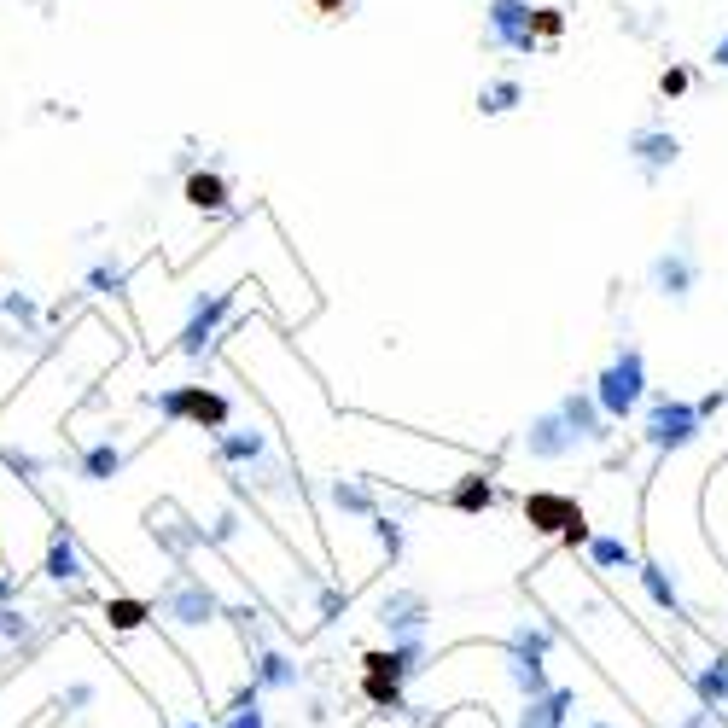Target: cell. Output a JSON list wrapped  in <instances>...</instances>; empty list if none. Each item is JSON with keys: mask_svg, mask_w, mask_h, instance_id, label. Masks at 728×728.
<instances>
[{"mask_svg": "<svg viewBox=\"0 0 728 728\" xmlns=\"http://www.w3.org/2000/svg\"><path fill=\"white\" fill-rule=\"evenodd\" d=\"M589 397H595V408L606 414V426H612V420H629V414L641 408V397H647V356H641L635 344H624V350L612 356V367L595 379Z\"/></svg>", "mask_w": 728, "mask_h": 728, "instance_id": "cell-1", "label": "cell"}, {"mask_svg": "<svg viewBox=\"0 0 728 728\" xmlns=\"http://www.w3.org/2000/svg\"><path fill=\"white\" fill-rule=\"evenodd\" d=\"M152 408L175 420V426H199V431H228L233 420V402L222 391H210V385H175V391H158Z\"/></svg>", "mask_w": 728, "mask_h": 728, "instance_id": "cell-2", "label": "cell"}, {"mask_svg": "<svg viewBox=\"0 0 728 728\" xmlns=\"http://www.w3.org/2000/svg\"><path fill=\"white\" fill-rule=\"evenodd\" d=\"M699 426H705V408H699V402L659 397L653 402V414H647V426H641V437H647V449L670 455V449H688V443L699 437Z\"/></svg>", "mask_w": 728, "mask_h": 728, "instance_id": "cell-3", "label": "cell"}, {"mask_svg": "<svg viewBox=\"0 0 728 728\" xmlns=\"http://www.w3.org/2000/svg\"><path fill=\"white\" fill-rule=\"evenodd\" d=\"M525 519L536 530H560L565 548H583L589 542V519H583V507L571 496H554V490H536V496L525 501Z\"/></svg>", "mask_w": 728, "mask_h": 728, "instance_id": "cell-4", "label": "cell"}, {"mask_svg": "<svg viewBox=\"0 0 728 728\" xmlns=\"http://www.w3.org/2000/svg\"><path fill=\"white\" fill-rule=\"evenodd\" d=\"M152 612H164L169 624H181V629H204L210 618H216V595L204 589L199 577H175L164 595H158Z\"/></svg>", "mask_w": 728, "mask_h": 728, "instance_id": "cell-5", "label": "cell"}, {"mask_svg": "<svg viewBox=\"0 0 728 728\" xmlns=\"http://www.w3.org/2000/svg\"><path fill=\"white\" fill-rule=\"evenodd\" d=\"M490 41L507 53H536L530 35V0H490Z\"/></svg>", "mask_w": 728, "mask_h": 728, "instance_id": "cell-6", "label": "cell"}, {"mask_svg": "<svg viewBox=\"0 0 728 728\" xmlns=\"http://www.w3.org/2000/svg\"><path fill=\"white\" fill-rule=\"evenodd\" d=\"M571 449H583V443L571 437V426L560 420V408L536 414V420L525 426V455L530 461H560V455H571Z\"/></svg>", "mask_w": 728, "mask_h": 728, "instance_id": "cell-7", "label": "cell"}, {"mask_svg": "<svg viewBox=\"0 0 728 728\" xmlns=\"http://www.w3.org/2000/svg\"><path fill=\"white\" fill-rule=\"evenodd\" d=\"M699 286V263L688 257V251H664V257H653V292L670 303H688Z\"/></svg>", "mask_w": 728, "mask_h": 728, "instance_id": "cell-8", "label": "cell"}, {"mask_svg": "<svg viewBox=\"0 0 728 728\" xmlns=\"http://www.w3.org/2000/svg\"><path fill=\"white\" fill-rule=\"evenodd\" d=\"M228 309H233V292H216L210 303H199V309H193V321L181 327V344H175V350L199 362L204 350L216 344V327H222V315H228Z\"/></svg>", "mask_w": 728, "mask_h": 728, "instance_id": "cell-9", "label": "cell"}, {"mask_svg": "<svg viewBox=\"0 0 728 728\" xmlns=\"http://www.w3.org/2000/svg\"><path fill=\"white\" fill-rule=\"evenodd\" d=\"M431 618V606L420 589H397V595H385L379 600V624L391 629V641H402V635H420Z\"/></svg>", "mask_w": 728, "mask_h": 728, "instance_id": "cell-10", "label": "cell"}, {"mask_svg": "<svg viewBox=\"0 0 728 728\" xmlns=\"http://www.w3.org/2000/svg\"><path fill=\"white\" fill-rule=\"evenodd\" d=\"M629 158L647 169V175H659V169H670L676 158H682V140L670 129H635L629 134Z\"/></svg>", "mask_w": 728, "mask_h": 728, "instance_id": "cell-11", "label": "cell"}, {"mask_svg": "<svg viewBox=\"0 0 728 728\" xmlns=\"http://www.w3.org/2000/svg\"><path fill=\"white\" fill-rule=\"evenodd\" d=\"M181 199L193 204L199 216H228V204H233V187L216 175V169H193L187 181H181Z\"/></svg>", "mask_w": 728, "mask_h": 728, "instance_id": "cell-12", "label": "cell"}, {"mask_svg": "<svg viewBox=\"0 0 728 728\" xmlns=\"http://www.w3.org/2000/svg\"><path fill=\"white\" fill-rule=\"evenodd\" d=\"M560 420L571 426V437L577 443H606L612 431H606V414L595 408V397L589 391H571V397H560Z\"/></svg>", "mask_w": 728, "mask_h": 728, "instance_id": "cell-13", "label": "cell"}, {"mask_svg": "<svg viewBox=\"0 0 728 728\" xmlns=\"http://www.w3.org/2000/svg\"><path fill=\"white\" fill-rule=\"evenodd\" d=\"M298 664L286 659V653H274V647H263L257 653V664H251V688L257 694H286V688H298Z\"/></svg>", "mask_w": 728, "mask_h": 728, "instance_id": "cell-14", "label": "cell"}, {"mask_svg": "<svg viewBox=\"0 0 728 728\" xmlns=\"http://www.w3.org/2000/svg\"><path fill=\"white\" fill-rule=\"evenodd\" d=\"M577 705L571 688H548L542 699H525V711H519V728H565V711Z\"/></svg>", "mask_w": 728, "mask_h": 728, "instance_id": "cell-15", "label": "cell"}, {"mask_svg": "<svg viewBox=\"0 0 728 728\" xmlns=\"http://www.w3.org/2000/svg\"><path fill=\"white\" fill-rule=\"evenodd\" d=\"M216 455H222V461H233V466H257V461H268V431H222Z\"/></svg>", "mask_w": 728, "mask_h": 728, "instance_id": "cell-16", "label": "cell"}, {"mask_svg": "<svg viewBox=\"0 0 728 728\" xmlns=\"http://www.w3.org/2000/svg\"><path fill=\"white\" fill-rule=\"evenodd\" d=\"M123 472V449L117 443H94V449H82V461H76V478L82 484H111Z\"/></svg>", "mask_w": 728, "mask_h": 728, "instance_id": "cell-17", "label": "cell"}, {"mask_svg": "<svg viewBox=\"0 0 728 728\" xmlns=\"http://www.w3.org/2000/svg\"><path fill=\"white\" fill-rule=\"evenodd\" d=\"M82 577V554H76V536L59 530L53 542H47V583H76Z\"/></svg>", "mask_w": 728, "mask_h": 728, "instance_id": "cell-18", "label": "cell"}, {"mask_svg": "<svg viewBox=\"0 0 728 728\" xmlns=\"http://www.w3.org/2000/svg\"><path fill=\"white\" fill-rule=\"evenodd\" d=\"M694 694H699L705 711H723V705H728V659L699 664V670H694Z\"/></svg>", "mask_w": 728, "mask_h": 728, "instance_id": "cell-19", "label": "cell"}, {"mask_svg": "<svg viewBox=\"0 0 728 728\" xmlns=\"http://www.w3.org/2000/svg\"><path fill=\"white\" fill-rule=\"evenodd\" d=\"M327 501L338 507V513H356V519H373L379 507H373V490L367 484H356V478H332L327 484Z\"/></svg>", "mask_w": 728, "mask_h": 728, "instance_id": "cell-20", "label": "cell"}, {"mask_svg": "<svg viewBox=\"0 0 728 728\" xmlns=\"http://www.w3.org/2000/svg\"><path fill=\"white\" fill-rule=\"evenodd\" d=\"M583 548H589V560L600 565V571H635V548H629L624 536H589V542H583Z\"/></svg>", "mask_w": 728, "mask_h": 728, "instance_id": "cell-21", "label": "cell"}, {"mask_svg": "<svg viewBox=\"0 0 728 728\" xmlns=\"http://www.w3.org/2000/svg\"><path fill=\"white\" fill-rule=\"evenodd\" d=\"M362 699L379 705V711H408L402 705V676H391V670H362Z\"/></svg>", "mask_w": 728, "mask_h": 728, "instance_id": "cell-22", "label": "cell"}, {"mask_svg": "<svg viewBox=\"0 0 728 728\" xmlns=\"http://www.w3.org/2000/svg\"><path fill=\"white\" fill-rule=\"evenodd\" d=\"M635 577L647 583V595L659 600V606H664V612H670V618L682 612V595H676V577H670V571H664L659 560H641V565H635Z\"/></svg>", "mask_w": 728, "mask_h": 728, "instance_id": "cell-23", "label": "cell"}, {"mask_svg": "<svg viewBox=\"0 0 728 728\" xmlns=\"http://www.w3.org/2000/svg\"><path fill=\"white\" fill-rule=\"evenodd\" d=\"M222 728H268V711H263V694L245 682L239 694H233V705H228V717H222Z\"/></svg>", "mask_w": 728, "mask_h": 728, "instance_id": "cell-24", "label": "cell"}, {"mask_svg": "<svg viewBox=\"0 0 728 728\" xmlns=\"http://www.w3.org/2000/svg\"><path fill=\"white\" fill-rule=\"evenodd\" d=\"M507 676H513V688L525 699H542L554 682H548V670H542V659H507Z\"/></svg>", "mask_w": 728, "mask_h": 728, "instance_id": "cell-25", "label": "cell"}, {"mask_svg": "<svg viewBox=\"0 0 728 728\" xmlns=\"http://www.w3.org/2000/svg\"><path fill=\"white\" fill-rule=\"evenodd\" d=\"M490 501H496V484L472 472V478H461V484H455V496H449V507H461V513H484Z\"/></svg>", "mask_w": 728, "mask_h": 728, "instance_id": "cell-26", "label": "cell"}, {"mask_svg": "<svg viewBox=\"0 0 728 728\" xmlns=\"http://www.w3.org/2000/svg\"><path fill=\"white\" fill-rule=\"evenodd\" d=\"M146 618H152V600H129V595L105 600V624L111 629H140Z\"/></svg>", "mask_w": 728, "mask_h": 728, "instance_id": "cell-27", "label": "cell"}, {"mask_svg": "<svg viewBox=\"0 0 728 728\" xmlns=\"http://www.w3.org/2000/svg\"><path fill=\"white\" fill-rule=\"evenodd\" d=\"M507 647H513V659H548V647H554V635H548V629H542V624H519V629H513V641H507Z\"/></svg>", "mask_w": 728, "mask_h": 728, "instance_id": "cell-28", "label": "cell"}, {"mask_svg": "<svg viewBox=\"0 0 728 728\" xmlns=\"http://www.w3.org/2000/svg\"><path fill=\"white\" fill-rule=\"evenodd\" d=\"M519 100H525V88L507 76V82H490V88L478 94V111H484V117H501V111H513Z\"/></svg>", "mask_w": 728, "mask_h": 728, "instance_id": "cell-29", "label": "cell"}, {"mask_svg": "<svg viewBox=\"0 0 728 728\" xmlns=\"http://www.w3.org/2000/svg\"><path fill=\"white\" fill-rule=\"evenodd\" d=\"M560 30H565L560 6H530V35H536V41H554Z\"/></svg>", "mask_w": 728, "mask_h": 728, "instance_id": "cell-30", "label": "cell"}, {"mask_svg": "<svg viewBox=\"0 0 728 728\" xmlns=\"http://www.w3.org/2000/svg\"><path fill=\"white\" fill-rule=\"evenodd\" d=\"M88 286L111 298V292H123V286H129V274H123L117 263H94V268H88Z\"/></svg>", "mask_w": 728, "mask_h": 728, "instance_id": "cell-31", "label": "cell"}, {"mask_svg": "<svg viewBox=\"0 0 728 728\" xmlns=\"http://www.w3.org/2000/svg\"><path fill=\"white\" fill-rule=\"evenodd\" d=\"M373 536H379V548L397 560L402 554V519H391V513H373Z\"/></svg>", "mask_w": 728, "mask_h": 728, "instance_id": "cell-32", "label": "cell"}, {"mask_svg": "<svg viewBox=\"0 0 728 728\" xmlns=\"http://www.w3.org/2000/svg\"><path fill=\"white\" fill-rule=\"evenodd\" d=\"M0 635H6V641H24V635H30V618H24L18 606H0Z\"/></svg>", "mask_w": 728, "mask_h": 728, "instance_id": "cell-33", "label": "cell"}, {"mask_svg": "<svg viewBox=\"0 0 728 728\" xmlns=\"http://www.w3.org/2000/svg\"><path fill=\"white\" fill-rule=\"evenodd\" d=\"M0 315H12V321H35V303L24 298V292H6V298H0Z\"/></svg>", "mask_w": 728, "mask_h": 728, "instance_id": "cell-34", "label": "cell"}, {"mask_svg": "<svg viewBox=\"0 0 728 728\" xmlns=\"http://www.w3.org/2000/svg\"><path fill=\"white\" fill-rule=\"evenodd\" d=\"M659 94H664V100H676V94H688V70H682V65H670V70H664V76H659Z\"/></svg>", "mask_w": 728, "mask_h": 728, "instance_id": "cell-35", "label": "cell"}, {"mask_svg": "<svg viewBox=\"0 0 728 728\" xmlns=\"http://www.w3.org/2000/svg\"><path fill=\"white\" fill-rule=\"evenodd\" d=\"M0 461L12 466V472H24V478H35V472H41V461H35V455H18V449H0Z\"/></svg>", "mask_w": 728, "mask_h": 728, "instance_id": "cell-36", "label": "cell"}, {"mask_svg": "<svg viewBox=\"0 0 728 728\" xmlns=\"http://www.w3.org/2000/svg\"><path fill=\"white\" fill-rule=\"evenodd\" d=\"M315 6H321V18H344V12H350L356 0H315Z\"/></svg>", "mask_w": 728, "mask_h": 728, "instance_id": "cell-37", "label": "cell"}, {"mask_svg": "<svg viewBox=\"0 0 728 728\" xmlns=\"http://www.w3.org/2000/svg\"><path fill=\"white\" fill-rule=\"evenodd\" d=\"M88 699H94V688H88V682H76V688H65V705H88Z\"/></svg>", "mask_w": 728, "mask_h": 728, "instance_id": "cell-38", "label": "cell"}, {"mask_svg": "<svg viewBox=\"0 0 728 728\" xmlns=\"http://www.w3.org/2000/svg\"><path fill=\"white\" fill-rule=\"evenodd\" d=\"M321 612H327V618H338V612H344V595H332V589H327V595H321Z\"/></svg>", "mask_w": 728, "mask_h": 728, "instance_id": "cell-39", "label": "cell"}, {"mask_svg": "<svg viewBox=\"0 0 728 728\" xmlns=\"http://www.w3.org/2000/svg\"><path fill=\"white\" fill-rule=\"evenodd\" d=\"M711 65H717V70H728V35L717 41V47H711Z\"/></svg>", "mask_w": 728, "mask_h": 728, "instance_id": "cell-40", "label": "cell"}, {"mask_svg": "<svg viewBox=\"0 0 728 728\" xmlns=\"http://www.w3.org/2000/svg\"><path fill=\"white\" fill-rule=\"evenodd\" d=\"M0 600H12V577H0Z\"/></svg>", "mask_w": 728, "mask_h": 728, "instance_id": "cell-41", "label": "cell"}, {"mask_svg": "<svg viewBox=\"0 0 728 728\" xmlns=\"http://www.w3.org/2000/svg\"><path fill=\"white\" fill-rule=\"evenodd\" d=\"M181 728H204V723H181Z\"/></svg>", "mask_w": 728, "mask_h": 728, "instance_id": "cell-42", "label": "cell"}]
</instances>
